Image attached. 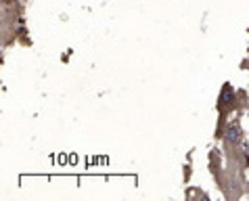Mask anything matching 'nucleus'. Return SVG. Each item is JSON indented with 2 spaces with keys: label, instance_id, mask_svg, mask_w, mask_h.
Masks as SVG:
<instances>
[{
  "label": "nucleus",
  "instance_id": "f03ea898",
  "mask_svg": "<svg viewBox=\"0 0 249 201\" xmlns=\"http://www.w3.org/2000/svg\"><path fill=\"white\" fill-rule=\"evenodd\" d=\"M186 197H201V199H207V195H205V193H201V191H186Z\"/></svg>",
  "mask_w": 249,
  "mask_h": 201
},
{
  "label": "nucleus",
  "instance_id": "f257e3e1",
  "mask_svg": "<svg viewBox=\"0 0 249 201\" xmlns=\"http://www.w3.org/2000/svg\"><path fill=\"white\" fill-rule=\"evenodd\" d=\"M241 143H243V130H241L239 120H234L224 130V145L226 149H237L241 147Z\"/></svg>",
  "mask_w": 249,
  "mask_h": 201
}]
</instances>
